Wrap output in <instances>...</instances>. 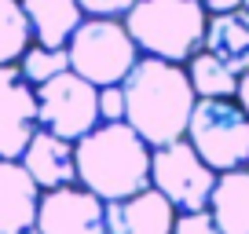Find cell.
<instances>
[{"label": "cell", "mask_w": 249, "mask_h": 234, "mask_svg": "<svg viewBox=\"0 0 249 234\" xmlns=\"http://www.w3.org/2000/svg\"><path fill=\"white\" fill-rule=\"evenodd\" d=\"M18 161H22V168L33 176V183L40 190H55V187L77 183V150H73L70 139H62L55 132L37 128Z\"/></svg>", "instance_id": "cell-11"}, {"label": "cell", "mask_w": 249, "mask_h": 234, "mask_svg": "<svg viewBox=\"0 0 249 234\" xmlns=\"http://www.w3.org/2000/svg\"><path fill=\"white\" fill-rule=\"evenodd\" d=\"M246 0H202V8L209 11V15H220V11H234V8H242Z\"/></svg>", "instance_id": "cell-22"}, {"label": "cell", "mask_w": 249, "mask_h": 234, "mask_svg": "<svg viewBox=\"0 0 249 234\" xmlns=\"http://www.w3.org/2000/svg\"><path fill=\"white\" fill-rule=\"evenodd\" d=\"M40 187L22 168V161H0V234L37 231Z\"/></svg>", "instance_id": "cell-12"}, {"label": "cell", "mask_w": 249, "mask_h": 234, "mask_svg": "<svg viewBox=\"0 0 249 234\" xmlns=\"http://www.w3.org/2000/svg\"><path fill=\"white\" fill-rule=\"evenodd\" d=\"M77 183L103 201H121L150 187V143L128 121H103L73 143Z\"/></svg>", "instance_id": "cell-2"}, {"label": "cell", "mask_w": 249, "mask_h": 234, "mask_svg": "<svg viewBox=\"0 0 249 234\" xmlns=\"http://www.w3.org/2000/svg\"><path fill=\"white\" fill-rule=\"evenodd\" d=\"M88 18H124L136 8V0H77Z\"/></svg>", "instance_id": "cell-20"}, {"label": "cell", "mask_w": 249, "mask_h": 234, "mask_svg": "<svg viewBox=\"0 0 249 234\" xmlns=\"http://www.w3.org/2000/svg\"><path fill=\"white\" fill-rule=\"evenodd\" d=\"M121 88H124V102H128L124 121L150 147H165V143L187 135V121H191L198 95L191 88L183 63L140 55V63L121 81Z\"/></svg>", "instance_id": "cell-1"}, {"label": "cell", "mask_w": 249, "mask_h": 234, "mask_svg": "<svg viewBox=\"0 0 249 234\" xmlns=\"http://www.w3.org/2000/svg\"><path fill=\"white\" fill-rule=\"evenodd\" d=\"M37 234H107V201L81 183L40 190Z\"/></svg>", "instance_id": "cell-8"}, {"label": "cell", "mask_w": 249, "mask_h": 234, "mask_svg": "<svg viewBox=\"0 0 249 234\" xmlns=\"http://www.w3.org/2000/svg\"><path fill=\"white\" fill-rule=\"evenodd\" d=\"M187 143L213 172L249 165V117L238 99H198L187 121Z\"/></svg>", "instance_id": "cell-5"}, {"label": "cell", "mask_w": 249, "mask_h": 234, "mask_svg": "<svg viewBox=\"0 0 249 234\" xmlns=\"http://www.w3.org/2000/svg\"><path fill=\"white\" fill-rule=\"evenodd\" d=\"M33 234H37V231H33Z\"/></svg>", "instance_id": "cell-25"}, {"label": "cell", "mask_w": 249, "mask_h": 234, "mask_svg": "<svg viewBox=\"0 0 249 234\" xmlns=\"http://www.w3.org/2000/svg\"><path fill=\"white\" fill-rule=\"evenodd\" d=\"M15 66H18V73H22L33 88H40V84H48L52 77H59V73L70 70V51H66V48H44V44L33 40Z\"/></svg>", "instance_id": "cell-18"}, {"label": "cell", "mask_w": 249, "mask_h": 234, "mask_svg": "<svg viewBox=\"0 0 249 234\" xmlns=\"http://www.w3.org/2000/svg\"><path fill=\"white\" fill-rule=\"evenodd\" d=\"M37 92V125L44 132H55L62 139L77 143L81 135H88L99 121V88L92 81H85L81 73L66 70L59 77H52L48 84L33 88Z\"/></svg>", "instance_id": "cell-7"}, {"label": "cell", "mask_w": 249, "mask_h": 234, "mask_svg": "<svg viewBox=\"0 0 249 234\" xmlns=\"http://www.w3.org/2000/svg\"><path fill=\"white\" fill-rule=\"evenodd\" d=\"M22 11L30 18L33 40L44 48H66L73 30L85 22L77 0H22Z\"/></svg>", "instance_id": "cell-14"}, {"label": "cell", "mask_w": 249, "mask_h": 234, "mask_svg": "<svg viewBox=\"0 0 249 234\" xmlns=\"http://www.w3.org/2000/svg\"><path fill=\"white\" fill-rule=\"evenodd\" d=\"M176 205L154 187L121 201H107V234H172Z\"/></svg>", "instance_id": "cell-10"}, {"label": "cell", "mask_w": 249, "mask_h": 234, "mask_svg": "<svg viewBox=\"0 0 249 234\" xmlns=\"http://www.w3.org/2000/svg\"><path fill=\"white\" fill-rule=\"evenodd\" d=\"M150 187L169 198L176 212H195L209 209L216 172L198 157V150L183 135V139H172L150 150Z\"/></svg>", "instance_id": "cell-6"}, {"label": "cell", "mask_w": 249, "mask_h": 234, "mask_svg": "<svg viewBox=\"0 0 249 234\" xmlns=\"http://www.w3.org/2000/svg\"><path fill=\"white\" fill-rule=\"evenodd\" d=\"M70 70L92 81L95 88L121 84L132 66L140 63V48H136L132 33L124 26V18H88L73 30L70 44Z\"/></svg>", "instance_id": "cell-4"}, {"label": "cell", "mask_w": 249, "mask_h": 234, "mask_svg": "<svg viewBox=\"0 0 249 234\" xmlns=\"http://www.w3.org/2000/svg\"><path fill=\"white\" fill-rule=\"evenodd\" d=\"M205 51L216 55L220 63L234 73L249 70V11H220L209 15V30H205Z\"/></svg>", "instance_id": "cell-13"}, {"label": "cell", "mask_w": 249, "mask_h": 234, "mask_svg": "<svg viewBox=\"0 0 249 234\" xmlns=\"http://www.w3.org/2000/svg\"><path fill=\"white\" fill-rule=\"evenodd\" d=\"M30 44L33 30L22 11V0H0V66H15Z\"/></svg>", "instance_id": "cell-17"}, {"label": "cell", "mask_w": 249, "mask_h": 234, "mask_svg": "<svg viewBox=\"0 0 249 234\" xmlns=\"http://www.w3.org/2000/svg\"><path fill=\"white\" fill-rule=\"evenodd\" d=\"M242 8H246V11H249V0H246V4H242Z\"/></svg>", "instance_id": "cell-24"}, {"label": "cell", "mask_w": 249, "mask_h": 234, "mask_svg": "<svg viewBox=\"0 0 249 234\" xmlns=\"http://www.w3.org/2000/svg\"><path fill=\"white\" fill-rule=\"evenodd\" d=\"M172 234H224V231L216 227L209 209H195V212H176Z\"/></svg>", "instance_id": "cell-19"}, {"label": "cell", "mask_w": 249, "mask_h": 234, "mask_svg": "<svg viewBox=\"0 0 249 234\" xmlns=\"http://www.w3.org/2000/svg\"><path fill=\"white\" fill-rule=\"evenodd\" d=\"M37 92L18 66H0V161H18L37 132Z\"/></svg>", "instance_id": "cell-9"}, {"label": "cell", "mask_w": 249, "mask_h": 234, "mask_svg": "<svg viewBox=\"0 0 249 234\" xmlns=\"http://www.w3.org/2000/svg\"><path fill=\"white\" fill-rule=\"evenodd\" d=\"M140 55L187 63L205 48L209 11L202 0H136V8L124 15Z\"/></svg>", "instance_id": "cell-3"}, {"label": "cell", "mask_w": 249, "mask_h": 234, "mask_svg": "<svg viewBox=\"0 0 249 234\" xmlns=\"http://www.w3.org/2000/svg\"><path fill=\"white\" fill-rule=\"evenodd\" d=\"M209 212L224 234H249V165L231 172H216Z\"/></svg>", "instance_id": "cell-15"}, {"label": "cell", "mask_w": 249, "mask_h": 234, "mask_svg": "<svg viewBox=\"0 0 249 234\" xmlns=\"http://www.w3.org/2000/svg\"><path fill=\"white\" fill-rule=\"evenodd\" d=\"M183 66H187V77H191V88H195L198 99H234L238 73L227 70L216 55H209L205 48L198 55H191Z\"/></svg>", "instance_id": "cell-16"}, {"label": "cell", "mask_w": 249, "mask_h": 234, "mask_svg": "<svg viewBox=\"0 0 249 234\" xmlns=\"http://www.w3.org/2000/svg\"><path fill=\"white\" fill-rule=\"evenodd\" d=\"M234 99H238V106L246 110V117H249V70L238 73V92H234Z\"/></svg>", "instance_id": "cell-23"}, {"label": "cell", "mask_w": 249, "mask_h": 234, "mask_svg": "<svg viewBox=\"0 0 249 234\" xmlns=\"http://www.w3.org/2000/svg\"><path fill=\"white\" fill-rule=\"evenodd\" d=\"M124 88L121 84H110V88H99V121H124Z\"/></svg>", "instance_id": "cell-21"}]
</instances>
